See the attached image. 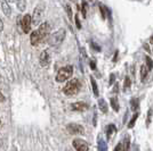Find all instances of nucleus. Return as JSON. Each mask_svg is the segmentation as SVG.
Segmentation results:
<instances>
[{"instance_id": "nucleus-24", "label": "nucleus", "mask_w": 153, "mask_h": 151, "mask_svg": "<svg viewBox=\"0 0 153 151\" xmlns=\"http://www.w3.org/2000/svg\"><path fill=\"white\" fill-rule=\"evenodd\" d=\"M98 147H100V151H108V148H106V144L103 140H100L98 142Z\"/></svg>"}, {"instance_id": "nucleus-12", "label": "nucleus", "mask_w": 153, "mask_h": 151, "mask_svg": "<svg viewBox=\"0 0 153 151\" xmlns=\"http://www.w3.org/2000/svg\"><path fill=\"white\" fill-rule=\"evenodd\" d=\"M1 9H2V12H4V14H5L6 16H10V14H12V8H10L9 2H8L7 0H2V1H1Z\"/></svg>"}, {"instance_id": "nucleus-36", "label": "nucleus", "mask_w": 153, "mask_h": 151, "mask_svg": "<svg viewBox=\"0 0 153 151\" xmlns=\"http://www.w3.org/2000/svg\"><path fill=\"white\" fill-rule=\"evenodd\" d=\"M0 124H1V120H0Z\"/></svg>"}, {"instance_id": "nucleus-16", "label": "nucleus", "mask_w": 153, "mask_h": 151, "mask_svg": "<svg viewBox=\"0 0 153 151\" xmlns=\"http://www.w3.org/2000/svg\"><path fill=\"white\" fill-rule=\"evenodd\" d=\"M111 107L113 108L114 111H119L120 106H119V102H118V98L117 97H112L111 98Z\"/></svg>"}, {"instance_id": "nucleus-25", "label": "nucleus", "mask_w": 153, "mask_h": 151, "mask_svg": "<svg viewBox=\"0 0 153 151\" xmlns=\"http://www.w3.org/2000/svg\"><path fill=\"white\" fill-rule=\"evenodd\" d=\"M152 109H150L149 111H147V117H146V126L149 127L150 126V123H151V119H152Z\"/></svg>"}, {"instance_id": "nucleus-15", "label": "nucleus", "mask_w": 153, "mask_h": 151, "mask_svg": "<svg viewBox=\"0 0 153 151\" xmlns=\"http://www.w3.org/2000/svg\"><path fill=\"white\" fill-rule=\"evenodd\" d=\"M121 143H122V151H129V149H130V138L126 136Z\"/></svg>"}, {"instance_id": "nucleus-3", "label": "nucleus", "mask_w": 153, "mask_h": 151, "mask_svg": "<svg viewBox=\"0 0 153 151\" xmlns=\"http://www.w3.org/2000/svg\"><path fill=\"white\" fill-rule=\"evenodd\" d=\"M65 35H66V31L64 29H59L58 31L51 34V37L48 38V42L51 45H58L64 41Z\"/></svg>"}, {"instance_id": "nucleus-11", "label": "nucleus", "mask_w": 153, "mask_h": 151, "mask_svg": "<svg viewBox=\"0 0 153 151\" xmlns=\"http://www.w3.org/2000/svg\"><path fill=\"white\" fill-rule=\"evenodd\" d=\"M30 42H31L32 45H38L41 42V39L39 37V33L37 30L31 33V35H30Z\"/></svg>"}, {"instance_id": "nucleus-29", "label": "nucleus", "mask_w": 153, "mask_h": 151, "mask_svg": "<svg viewBox=\"0 0 153 151\" xmlns=\"http://www.w3.org/2000/svg\"><path fill=\"white\" fill-rule=\"evenodd\" d=\"M115 80V74H111L110 75V85H112V83L114 82Z\"/></svg>"}, {"instance_id": "nucleus-5", "label": "nucleus", "mask_w": 153, "mask_h": 151, "mask_svg": "<svg viewBox=\"0 0 153 151\" xmlns=\"http://www.w3.org/2000/svg\"><path fill=\"white\" fill-rule=\"evenodd\" d=\"M66 130H68V132L72 134V135H82L85 134V128H83V126L79 125V124H76V123H71L68 125L66 127Z\"/></svg>"}, {"instance_id": "nucleus-28", "label": "nucleus", "mask_w": 153, "mask_h": 151, "mask_svg": "<svg viewBox=\"0 0 153 151\" xmlns=\"http://www.w3.org/2000/svg\"><path fill=\"white\" fill-rule=\"evenodd\" d=\"M90 67H91V69H94V70L96 69V62H95V59H91V60H90Z\"/></svg>"}, {"instance_id": "nucleus-26", "label": "nucleus", "mask_w": 153, "mask_h": 151, "mask_svg": "<svg viewBox=\"0 0 153 151\" xmlns=\"http://www.w3.org/2000/svg\"><path fill=\"white\" fill-rule=\"evenodd\" d=\"M65 9H66V13L69 15V18H72V10H71V7L68 5V6L65 7Z\"/></svg>"}, {"instance_id": "nucleus-6", "label": "nucleus", "mask_w": 153, "mask_h": 151, "mask_svg": "<svg viewBox=\"0 0 153 151\" xmlns=\"http://www.w3.org/2000/svg\"><path fill=\"white\" fill-rule=\"evenodd\" d=\"M38 33H39V37L41 39V41L42 40H45L47 37H48V34H49V32H51V25H49V23L48 22H44V23H41L38 27Z\"/></svg>"}, {"instance_id": "nucleus-14", "label": "nucleus", "mask_w": 153, "mask_h": 151, "mask_svg": "<svg viewBox=\"0 0 153 151\" xmlns=\"http://www.w3.org/2000/svg\"><path fill=\"white\" fill-rule=\"evenodd\" d=\"M149 69H147V67H146V65H142L140 66V80L142 81H144L145 78H146V76H147V74H149Z\"/></svg>"}, {"instance_id": "nucleus-20", "label": "nucleus", "mask_w": 153, "mask_h": 151, "mask_svg": "<svg viewBox=\"0 0 153 151\" xmlns=\"http://www.w3.org/2000/svg\"><path fill=\"white\" fill-rule=\"evenodd\" d=\"M131 88V78L127 76L126 78H125V82H123V90L125 91H128L129 89Z\"/></svg>"}, {"instance_id": "nucleus-21", "label": "nucleus", "mask_w": 153, "mask_h": 151, "mask_svg": "<svg viewBox=\"0 0 153 151\" xmlns=\"http://www.w3.org/2000/svg\"><path fill=\"white\" fill-rule=\"evenodd\" d=\"M115 132H117V127H115L114 125H112V124H111V125L108 126V131H106V133H108V134H106V135H108V138H111Z\"/></svg>"}, {"instance_id": "nucleus-22", "label": "nucleus", "mask_w": 153, "mask_h": 151, "mask_svg": "<svg viewBox=\"0 0 153 151\" xmlns=\"http://www.w3.org/2000/svg\"><path fill=\"white\" fill-rule=\"evenodd\" d=\"M138 118V113L134 114V116H133V118L129 120V124H128V128H133L135 125V123H136V119Z\"/></svg>"}, {"instance_id": "nucleus-4", "label": "nucleus", "mask_w": 153, "mask_h": 151, "mask_svg": "<svg viewBox=\"0 0 153 151\" xmlns=\"http://www.w3.org/2000/svg\"><path fill=\"white\" fill-rule=\"evenodd\" d=\"M44 12H45V7L42 5H39L34 8L33 10V15L31 16V21H32V24L34 25H39L41 19L44 17Z\"/></svg>"}, {"instance_id": "nucleus-27", "label": "nucleus", "mask_w": 153, "mask_h": 151, "mask_svg": "<svg viewBox=\"0 0 153 151\" xmlns=\"http://www.w3.org/2000/svg\"><path fill=\"white\" fill-rule=\"evenodd\" d=\"M87 5H86V2H82V15L83 17H86V14H87Z\"/></svg>"}, {"instance_id": "nucleus-31", "label": "nucleus", "mask_w": 153, "mask_h": 151, "mask_svg": "<svg viewBox=\"0 0 153 151\" xmlns=\"http://www.w3.org/2000/svg\"><path fill=\"white\" fill-rule=\"evenodd\" d=\"M5 101V95H2V92L0 91V102H4Z\"/></svg>"}, {"instance_id": "nucleus-10", "label": "nucleus", "mask_w": 153, "mask_h": 151, "mask_svg": "<svg viewBox=\"0 0 153 151\" xmlns=\"http://www.w3.org/2000/svg\"><path fill=\"white\" fill-rule=\"evenodd\" d=\"M71 109L74 111H86L88 109V105L82 101H78V102H74L71 105Z\"/></svg>"}, {"instance_id": "nucleus-2", "label": "nucleus", "mask_w": 153, "mask_h": 151, "mask_svg": "<svg viewBox=\"0 0 153 151\" xmlns=\"http://www.w3.org/2000/svg\"><path fill=\"white\" fill-rule=\"evenodd\" d=\"M73 75V67L72 66H64L62 68L58 69L57 75H56V81L58 83H62L68 81L69 78H71V76Z\"/></svg>"}, {"instance_id": "nucleus-1", "label": "nucleus", "mask_w": 153, "mask_h": 151, "mask_svg": "<svg viewBox=\"0 0 153 151\" xmlns=\"http://www.w3.org/2000/svg\"><path fill=\"white\" fill-rule=\"evenodd\" d=\"M81 89V83L78 78H72L69 82L65 84V86L63 88V92L65 95H76V93H79Z\"/></svg>"}, {"instance_id": "nucleus-35", "label": "nucleus", "mask_w": 153, "mask_h": 151, "mask_svg": "<svg viewBox=\"0 0 153 151\" xmlns=\"http://www.w3.org/2000/svg\"><path fill=\"white\" fill-rule=\"evenodd\" d=\"M7 1H8V2H15L16 0H7Z\"/></svg>"}, {"instance_id": "nucleus-18", "label": "nucleus", "mask_w": 153, "mask_h": 151, "mask_svg": "<svg viewBox=\"0 0 153 151\" xmlns=\"http://www.w3.org/2000/svg\"><path fill=\"white\" fill-rule=\"evenodd\" d=\"M138 106H140V100L137 98H133L130 100V107H131V110H137L138 109Z\"/></svg>"}, {"instance_id": "nucleus-17", "label": "nucleus", "mask_w": 153, "mask_h": 151, "mask_svg": "<svg viewBox=\"0 0 153 151\" xmlns=\"http://www.w3.org/2000/svg\"><path fill=\"white\" fill-rule=\"evenodd\" d=\"M90 83H91V86H93V92L95 97H98L100 95V92H98V88H97V83H96L95 78L93 76H90Z\"/></svg>"}, {"instance_id": "nucleus-34", "label": "nucleus", "mask_w": 153, "mask_h": 151, "mask_svg": "<svg viewBox=\"0 0 153 151\" xmlns=\"http://www.w3.org/2000/svg\"><path fill=\"white\" fill-rule=\"evenodd\" d=\"M150 43H152V44H153V35L151 37V38H150Z\"/></svg>"}, {"instance_id": "nucleus-7", "label": "nucleus", "mask_w": 153, "mask_h": 151, "mask_svg": "<svg viewBox=\"0 0 153 151\" xmlns=\"http://www.w3.org/2000/svg\"><path fill=\"white\" fill-rule=\"evenodd\" d=\"M72 145L76 151H89L88 143L82 139H74L72 141Z\"/></svg>"}, {"instance_id": "nucleus-13", "label": "nucleus", "mask_w": 153, "mask_h": 151, "mask_svg": "<svg viewBox=\"0 0 153 151\" xmlns=\"http://www.w3.org/2000/svg\"><path fill=\"white\" fill-rule=\"evenodd\" d=\"M98 107H100L102 113L106 114L108 111V103H106V101L104 100V99H100V100H98Z\"/></svg>"}, {"instance_id": "nucleus-8", "label": "nucleus", "mask_w": 153, "mask_h": 151, "mask_svg": "<svg viewBox=\"0 0 153 151\" xmlns=\"http://www.w3.org/2000/svg\"><path fill=\"white\" fill-rule=\"evenodd\" d=\"M19 25L22 26V30L24 33H29L31 31V25H32V21H31V15L26 14L24 15L22 19H21V24Z\"/></svg>"}, {"instance_id": "nucleus-33", "label": "nucleus", "mask_w": 153, "mask_h": 151, "mask_svg": "<svg viewBox=\"0 0 153 151\" xmlns=\"http://www.w3.org/2000/svg\"><path fill=\"white\" fill-rule=\"evenodd\" d=\"M2 30H4V22L0 18V32H2Z\"/></svg>"}, {"instance_id": "nucleus-30", "label": "nucleus", "mask_w": 153, "mask_h": 151, "mask_svg": "<svg viewBox=\"0 0 153 151\" xmlns=\"http://www.w3.org/2000/svg\"><path fill=\"white\" fill-rule=\"evenodd\" d=\"M113 151H122V143H121V142H120L119 144L115 147L114 150H113Z\"/></svg>"}, {"instance_id": "nucleus-19", "label": "nucleus", "mask_w": 153, "mask_h": 151, "mask_svg": "<svg viewBox=\"0 0 153 151\" xmlns=\"http://www.w3.org/2000/svg\"><path fill=\"white\" fill-rule=\"evenodd\" d=\"M17 2V8L19 12H24L26 8V1L25 0H16Z\"/></svg>"}, {"instance_id": "nucleus-9", "label": "nucleus", "mask_w": 153, "mask_h": 151, "mask_svg": "<svg viewBox=\"0 0 153 151\" xmlns=\"http://www.w3.org/2000/svg\"><path fill=\"white\" fill-rule=\"evenodd\" d=\"M39 63L42 67H47L49 64H51V55L47 50H44L40 54L39 57Z\"/></svg>"}, {"instance_id": "nucleus-32", "label": "nucleus", "mask_w": 153, "mask_h": 151, "mask_svg": "<svg viewBox=\"0 0 153 151\" xmlns=\"http://www.w3.org/2000/svg\"><path fill=\"white\" fill-rule=\"evenodd\" d=\"M76 26H78V29H80L81 25H80V22H79V18H78V16H76Z\"/></svg>"}, {"instance_id": "nucleus-23", "label": "nucleus", "mask_w": 153, "mask_h": 151, "mask_svg": "<svg viewBox=\"0 0 153 151\" xmlns=\"http://www.w3.org/2000/svg\"><path fill=\"white\" fill-rule=\"evenodd\" d=\"M146 67L149 70H151L153 68V60L152 58H150L149 56L146 57Z\"/></svg>"}]
</instances>
